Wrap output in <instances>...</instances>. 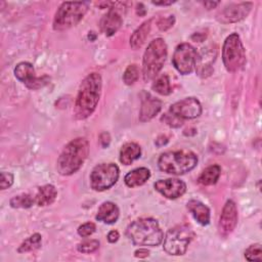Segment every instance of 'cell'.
Wrapping results in <instances>:
<instances>
[{
    "instance_id": "1",
    "label": "cell",
    "mask_w": 262,
    "mask_h": 262,
    "mask_svg": "<svg viewBox=\"0 0 262 262\" xmlns=\"http://www.w3.org/2000/svg\"><path fill=\"white\" fill-rule=\"evenodd\" d=\"M102 80L98 73H91L81 82L74 106V115L78 120L88 118L95 111L101 94Z\"/></svg>"
},
{
    "instance_id": "2",
    "label": "cell",
    "mask_w": 262,
    "mask_h": 262,
    "mask_svg": "<svg viewBox=\"0 0 262 262\" xmlns=\"http://www.w3.org/2000/svg\"><path fill=\"white\" fill-rule=\"evenodd\" d=\"M89 154V142L84 137L71 140L60 152L56 169L60 175L69 176L77 172L87 159Z\"/></svg>"
},
{
    "instance_id": "3",
    "label": "cell",
    "mask_w": 262,
    "mask_h": 262,
    "mask_svg": "<svg viewBox=\"0 0 262 262\" xmlns=\"http://www.w3.org/2000/svg\"><path fill=\"white\" fill-rule=\"evenodd\" d=\"M126 235L135 246H159L164 233L154 218H139L130 223L126 229Z\"/></svg>"
},
{
    "instance_id": "4",
    "label": "cell",
    "mask_w": 262,
    "mask_h": 262,
    "mask_svg": "<svg viewBox=\"0 0 262 262\" xmlns=\"http://www.w3.org/2000/svg\"><path fill=\"white\" fill-rule=\"evenodd\" d=\"M198 164V157L190 150H174L166 151L161 155L158 161V166L161 171L181 175L191 171Z\"/></svg>"
},
{
    "instance_id": "5",
    "label": "cell",
    "mask_w": 262,
    "mask_h": 262,
    "mask_svg": "<svg viewBox=\"0 0 262 262\" xmlns=\"http://www.w3.org/2000/svg\"><path fill=\"white\" fill-rule=\"evenodd\" d=\"M167 54V44L162 38H157L148 44L142 59V76L145 82L158 76L166 61Z\"/></svg>"
},
{
    "instance_id": "6",
    "label": "cell",
    "mask_w": 262,
    "mask_h": 262,
    "mask_svg": "<svg viewBox=\"0 0 262 262\" xmlns=\"http://www.w3.org/2000/svg\"><path fill=\"white\" fill-rule=\"evenodd\" d=\"M88 8L89 5L85 1L61 3L53 18V29L55 31H63L75 27L82 20Z\"/></svg>"
},
{
    "instance_id": "7",
    "label": "cell",
    "mask_w": 262,
    "mask_h": 262,
    "mask_svg": "<svg viewBox=\"0 0 262 262\" xmlns=\"http://www.w3.org/2000/svg\"><path fill=\"white\" fill-rule=\"evenodd\" d=\"M194 236V232L187 224L177 225L170 228L164 237L163 249L164 251L173 256L183 255L189 243Z\"/></svg>"
},
{
    "instance_id": "8",
    "label": "cell",
    "mask_w": 262,
    "mask_h": 262,
    "mask_svg": "<svg viewBox=\"0 0 262 262\" xmlns=\"http://www.w3.org/2000/svg\"><path fill=\"white\" fill-rule=\"evenodd\" d=\"M222 60L228 72H237L246 63V51L236 33H232L225 39L222 47Z\"/></svg>"
},
{
    "instance_id": "9",
    "label": "cell",
    "mask_w": 262,
    "mask_h": 262,
    "mask_svg": "<svg viewBox=\"0 0 262 262\" xmlns=\"http://www.w3.org/2000/svg\"><path fill=\"white\" fill-rule=\"evenodd\" d=\"M119 167L114 163H102L95 166L90 174V185L96 191L112 187L118 180Z\"/></svg>"
},
{
    "instance_id": "10",
    "label": "cell",
    "mask_w": 262,
    "mask_h": 262,
    "mask_svg": "<svg viewBox=\"0 0 262 262\" xmlns=\"http://www.w3.org/2000/svg\"><path fill=\"white\" fill-rule=\"evenodd\" d=\"M196 56L198 52L194 47L188 43H181L173 53L172 63L180 74L188 75L195 67Z\"/></svg>"
},
{
    "instance_id": "11",
    "label": "cell",
    "mask_w": 262,
    "mask_h": 262,
    "mask_svg": "<svg viewBox=\"0 0 262 262\" xmlns=\"http://www.w3.org/2000/svg\"><path fill=\"white\" fill-rule=\"evenodd\" d=\"M15 78L25 84L30 89H38L46 84L44 77H37L35 69L32 63L28 61L18 62L14 68Z\"/></svg>"
},
{
    "instance_id": "12",
    "label": "cell",
    "mask_w": 262,
    "mask_h": 262,
    "mask_svg": "<svg viewBox=\"0 0 262 262\" xmlns=\"http://www.w3.org/2000/svg\"><path fill=\"white\" fill-rule=\"evenodd\" d=\"M169 112L179 117L180 119H194L202 114V104L194 97H186L173 103Z\"/></svg>"
},
{
    "instance_id": "13",
    "label": "cell",
    "mask_w": 262,
    "mask_h": 262,
    "mask_svg": "<svg viewBox=\"0 0 262 262\" xmlns=\"http://www.w3.org/2000/svg\"><path fill=\"white\" fill-rule=\"evenodd\" d=\"M237 224V209L235 203L231 200L227 201L222 209L218 222V230L220 235L226 237L235 228Z\"/></svg>"
},
{
    "instance_id": "14",
    "label": "cell",
    "mask_w": 262,
    "mask_h": 262,
    "mask_svg": "<svg viewBox=\"0 0 262 262\" xmlns=\"http://www.w3.org/2000/svg\"><path fill=\"white\" fill-rule=\"evenodd\" d=\"M251 2H242V3H231L225 6L218 14V20L228 24V23H236L249 14L252 8Z\"/></svg>"
},
{
    "instance_id": "15",
    "label": "cell",
    "mask_w": 262,
    "mask_h": 262,
    "mask_svg": "<svg viewBox=\"0 0 262 262\" xmlns=\"http://www.w3.org/2000/svg\"><path fill=\"white\" fill-rule=\"evenodd\" d=\"M157 191L167 199L174 200L184 194L186 191V184L178 178L160 179L154 184Z\"/></svg>"
},
{
    "instance_id": "16",
    "label": "cell",
    "mask_w": 262,
    "mask_h": 262,
    "mask_svg": "<svg viewBox=\"0 0 262 262\" xmlns=\"http://www.w3.org/2000/svg\"><path fill=\"white\" fill-rule=\"evenodd\" d=\"M162 108V102L160 99L150 95L149 93H143L141 98V106L139 112V120L141 122H147L155 118Z\"/></svg>"
},
{
    "instance_id": "17",
    "label": "cell",
    "mask_w": 262,
    "mask_h": 262,
    "mask_svg": "<svg viewBox=\"0 0 262 262\" xmlns=\"http://www.w3.org/2000/svg\"><path fill=\"white\" fill-rule=\"evenodd\" d=\"M122 24L123 18L120 12L112 6L111 8H108V11L101 17L99 21V27L104 35L113 36L121 28Z\"/></svg>"
},
{
    "instance_id": "18",
    "label": "cell",
    "mask_w": 262,
    "mask_h": 262,
    "mask_svg": "<svg viewBox=\"0 0 262 262\" xmlns=\"http://www.w3.org/2000/svg\"><path fill=\"white\" fill-rule=\"evenodd\" d=\"M119 214H120L119 208L115 203L104 202L98 208L95 218L98 221H101L103 223L113 224V223L117 222V220L119 218Z\"/></svg>"
},
{
    "instance_id": "19",
    "label": "cell",
    "mask_w": 262,
    "mask_h": 262,
    "mask_svg": "<svg viewBox=\"0 0 262 262\" xmlns=\"http://www.w3.org/2000/svg\"><path fill=\"white\" fill-rule=\"evenodd\" d=\"M188 211L191 213L193 218L201 224L207 225L210 222V210L209 208L200 201L190 200L186 205Z\"/></svg>"
},
{
    "instance_id": "20",
    "label": "cell",
    "mask_w": 262,
    "mask_h": 262,
    "mask_svg": "<svg viewBox=\"0 0 262 262\" xmlns=\"http://www.w3.org/2000/svg\"><path fill=\"white\" fill-rule=\"evenodd\" d=\"M150 177V172L145 167L134 169L126 174L124 181L129 187H136L144 184Z\"/></svg>"
},
{
    "instance_id": "21",
    "label": "cell",
    "mask_w": 262,
    "mask_h": 262,
    "mask_svg": "<svg viewBox=\"0 0 262 262\" xmlns=\"http://www.w3.org/2000/svg\"><path fill=\"white\" fill-rule=\"evenodd\" d=\"M57 196V190L52 184L40 186L35 195V204L40 207L51 205Z\"/></svg>"
},
{
    "instance_id": "22",
    "label": "cell",
    "mask_w": 262,
    "mask_h": 262,
    "mask_svg": "<svg viewBox=\"0 0 262 262\" xmlns=\"http://www.w3.org/2000/svg\"><path fill=\"white\" fill-rule=\"evenodd\" d=\"M141 155L140 146L135 142L125 143L120 150V162L124 165H130Z\"/></svg>"
},
{
    "instance_id": "23",
    "label": "cell",
    "mask_w": 262,
    "mask_h": 262,
    "mask_svg": "<svg viewBox=\"0 0 262 262\" xmlns=\"http://www.w3.org/2000/svg\"><path fill=\"white\" fill-rule=\"evenodd\" d=\"M150 27H151V19L145 20L144 23H142L131 35L130 37V45L133 49H138L140 48L143 43L145 42L149 31H150Z\"/></svg>"
},
{
    "instance_id": "24",
    "label": "cell",
    "mask_w": 262,
    "mask_h": 262,
    "mask_svg": "<svg viewBox=\"0 0 262 262\" xmlns=\"http://www.w3.org/2000/svg\"><path fill=\"white\" fill-rule=\"evenodd\" d=\"M221 168L218 165H212L207 167L199 176L198 181L202 185H213L217 182L220 176Z\"/></svg>"
},
{
    "instance_id": "25",
    "label": "cell",
    "mask_w": 262,
    "mask_h": 262,
    "mask_svg": "<svg viewBox=\"0 0 262 262\" xmlns=\"http://www.w3.org/2000/svg\"><path fill=\"white\" fill-rule=\"evenodd\" d=\"M41 242H42V237L41 234L39 233H34L32 235H30L28 238H26L18 247L17 252L18 253H27V252H31V251H35L38 248H40L41 246Z\"/></svg>"
},
{
    "instance_id": "26",
    "label": "cell",
    "mask_w": 262,
    "mask_h": 262,
    "mask_svg": "<svg viewBox=\"0 0 262 262\" xmlns=\"http://www.w3.org/2000/svg\"><path fill=\"white\" fill-rule=\"evenodd\" d=\"M9 204L12 208L27 209L32 207L35 204V198H33L29 193H20L11 198L9 201Z\"/></svg>"
},
{
    "instance_id": "27",
    "label": "cell",
    "mask_w": 262,
    "mask_h": 262,
    "mask_svg": "<svg viewBox=\"0 0 262 262\" xmlns=\"http://www.w3.org/2000/svg\"><path fill=\"white\" fill-rule=\"evenodd\" d=\"M152 89L161 94V95H169L172 92V88L170 85V80L168 75L164 74L162 76H160L152 84Z\"/></svg>"
},
{
    "instance_id": "28",
    "label": "cell",
    "mask_w": 262,
    "mask_h": 262,
    "mask_svg": "<svg viewBox=\"0 0 262 262\" xmlns=\"http://www.w3.org/2000/svg\"><path fill=\"white\" fill-rule=\"evenodd\" d=\"M139 76V70L136 64H130L127 67L123 74V81L126 85L134 84Z\"/></svg>"
},
{
    "instance_id": "29",
    "label": "cell",
    "mask_w": 262,
    "mask_h": 262,
    "mask_svg": "<svg viewBox=\"0 0 262 262\" xmlns=\"http://www.w3.org/2000/svg\"><path fill=\"white\" fill-rule=\"evenodd\" d=\"M245 258L248 261H262V249L260 244L251 245L245 251Z\"/></svg>"
},
{
    "instance_id": "30",
    "label": "cell",
    "mask_w": 262,
    "mask_h": 262,
    "mask_svg": "<svg viewBox=\"0 0 262 262\" xmlns=\"http://www.w3.org/2000/svg\"><path fill=\"white\" fill-rule=\"evenodd\" d=\"M99 248V242L96 239H85L81 242L77 249L79 252L84 253V254H89L95 252Z\"/></svg>"
},
{
    "instance_id": "31",
    "label": "cell",
    "mask_w": 262,
    "mask_h": 262,
    "mask_svg": "<svg viewBox=\"0 0 262 262\" xmlns=\"http://www.w3.org/2000/svg\"><path fill=\"white\" fill-rule=\"evenodd\" d=\"M161 120L164 123H166L167 125H169L170 127H173V128H178L183 124V120L180 119L179 117L175 116L171 112H167L166 114H164Z\"/></svg>"
},
{
    "instance_id": "32",
    "label": "cell",
    "mask_w": 262,
    "mask_h": 262,
    "mask_svg": "<svg viewBox=\"0 0 262 262\" xmlns=\"http://www.w3.org/2000/svg\"><path fill=\"white\" fill-rule=\"evenodd\" d=\"M96 229V226L93 222H86L78 227V234L82 237H87L91 235Z\"/></svg>"
},
{
    "instance_id": "33",
    "label": "cell",
    "mask_w": 262,
    "mask_h": 262,
    "mask_svg": "<svg viewBox=\"0 0 262 262\" xmlns=\"http://www.w3.org/2000/svg\"><path fill=\"white\" fill-rule=\"evenodd\" d=\"M175 23V17L174 15H169L167 17H162L158 20V28L161 31H167L171 27H173Z\"/></svg>"
},
{
    "instance_id": "34",
    "label": "cell",
    "mask_w": 262,
    "mask_h": 262,
    "mask_svg": "<svg viewBox=\"0 0 262 262\" xmlns=\"http://www.w3.org/2000/svg\"><path fill=\"white\" fill-rule=\"evenodd\" d=\"M13 183V175L9 172H1V180H0V187L1 189H6L10 187Z\"/></svg>"
},
{
    "instance_id": "35",
    "label": "cell",
    "mask_w": 262,
    "mask_h": 262,
    "mask_svg": "<svg viewBox=\"0 0 262 262\" xmlns=\"http://www.w3.org/2000/svg\"><path fill=\"white\" fill-rule=\"evenodd\" d=\"M99 141L102 145V147H107L108 144H110V141H111V137H110V134L107 132H103L100 134L99 136Z\"/></svg>"
},
{
    "instance_id": "36",
    "label": "cell",
    "mask_w": 262,
    "mask_h": 262,
    "mask_svg": "<svg viewBox=\"0 0 262 262\" xmlns=\"http://www.w3.org/2000/svg\"><path fill=\"white\" fill-rule=\"evenodd\" d=\"M120 237V234L117 230H111L108 233H107V241L110 243H116Z\"/></svg>"
},
{
    "instance_id": "37",
    "label": "cell",
    "mask_w": 262,
    "mask_h": 262,
    "mask_svg": "<svg viewBox=\"0 0 262 262\" xmlns=\"http://www.w3.org/2000/svg\"><path fill=\"white\" fill-rule=\"evenodd\" d=\"M149 255V251L147 249H138L134 252V256L137 258H146Z\"/></svg>"
},
{
    "instance_id": "38",
    "label": "cell",
    "mask_w": 262,
    "mask_h": 262,
    "mask_svg": "<svg viewBox=\"0 0 262 262\" xmlns=\"http://www.w3.org/2000/svg\"><path fill=\"white\" fill-rule=\"evenodd\" d=\"M219 3H220L219 1H206L203 4L207 9H212V8H215Z\"/></svg>"
},
{
    "instance_id": "39",
    "label": "cell",
    "mask_w": 262,
    "mask_h": 262,
    "mask_svg": "<svg viewBox=\"0 0 262 262\" xmlns=\"http://www.w3.org/2000/svg\"><path fill=\"white\" fill-rule=\"evenodd\" d=\"M175 1H160V2H157V1H152L151 3L155 4V5H162V6H167V5H171L173 4Z\"/></svg>"
}]
</instances>
